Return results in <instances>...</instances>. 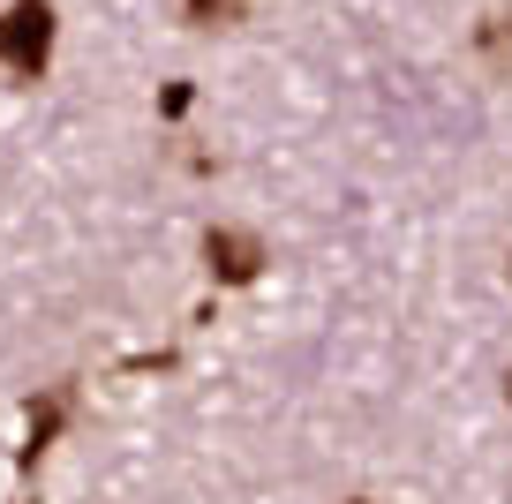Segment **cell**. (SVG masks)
I'll return each mask as SVG.
<instances>
[{
  "label": "cell",
  "instance_id": "30bf717a",
  "mask_svg": "<svg viewBox=\"0 0 512 504\" xmlns=\"http://www.w3.org/2000/svg\"><path fill=\"white\" fill-rule=\"evenodd\" d=\"M16 504H38V497H16Z\"/></svg>",
  "mask_w": 512,
  "mask_h": 504
},
{
  "label": "cell",
  "instance_id": "8992f818",
  "mask_svg": "<svg viewBox=\"0 0 512 504\" xmlns=\"http://www.w3.org/2000/svg\"><path fill=\"white\" fill-rule=\"evenodd\" d=\"M189 106H196V83H166L159 91V121H181Z\"/></svg>",
  "mask_w": 512,
  "mask_h": 504
},
{
  "label": "cell",
  "instance_id": "8fae6325",
  "mask_svg": "<svg viewBox=\"0 0 512 504\" xmlns=\"http://www.w3.org/2000/svg\"><path fill=\"white\" fill-rule=\"evenodd\" d=\"M505 399H512V377H505Z\"/></svg>",
  "mask_w": 512,
  "mask_h": 504
},
{
  "label": "cell",
  "instance_id": "277c9868",
  "mask_svg": "<svg viewBox=\"0 0 512 504\" xmlns=\"http://www.w3.org/2000/svg\"><path fill=\"white\" fill-rule=\"evenodd\" d=\"M249 16V0H181V23L189 31H234Z\"/></svg>",
  "mask_w": 512,
  "mask_h": 504
},
{
  "label": "cell",
  "instance_id": "52a82bcc",
  "mask_svg": "<svg viewBox=\"0 0 512 504\" xmlns=\"http://www.w3.org/2000/svg\"><path fill=\"white\" fill-rule=\"evenodd\" d=\"M121 369H174V347H159V354H128Z\"/></svg>",
  "mask_w": 512,
  "mask_h": 504
},
{
  "label": "cell",
  "instance_id": "6da1fadb",
  "mask_svg": "<svg viewBox=\"0 0 512 504\" xmlns=\"http://www.w3.org/2000/svg\"><path fill=\"white\" fill-rule=\"evenodd\" d=\"M264 264H272L264 234H249V226H204V271H211V286H256V279H264Z\"/></svg>",
  "mask_w": 512,
  "mask_h": 504
},
{
  "label": "cell",
  "instance_id": "ba28073f",
  "mask_svg": "<svg viewBox=\"0 0 512 504\" xmlns=\"http://www.w3.org/2000/svg\"><path fill=\"white\" fill-rule=\"evenodd\" d=\"M0 53H8V16H0Z\"/></svg>",
  "mask_w": 512,
  "mask_h": 504
},
{
  "label": "cell",
  "instance_id": "9c48e42d",
  "mask_svg": "<svg viewBox=\"0 0 512 504\" xmlns=\"http://www.w3.org/2000/svg\"><path fill=\"white\" fill-rule=\"evenodd\" d=\"M347 504H377V497H347Z\"/></svg>",
  "mask_w": 512,
  "mask_h": 504
},
{
  "label": "cell",
  "instance_id": "3957f363",
  "mask_svg": "<svg viewBox=\"0 0 512 504\" xmlns=\"http://www.w3.org/2000/svg\"><path fill=\"white\" fill-rule=\"evenodd\" d=\"M61 429H68V392H31V399H23V444H16V467H23V474H38V459L61 444Z\"/></svg>",
  "mask_w": 512,
  "mask_h": 504
},
{
  "label": "cell",
  "instance_id": "5b68a950",
  "mask_svg": "<svg viewBox=\"0 0 512 504\" xmlns=\"http://www.w3.org/2000/svg\"><path fill=\"white\" fill-rule=\"evenodd\" d=\"M505 46H512V16H490V23H482V53H490V68H505Z\"/></svg>",
  "mask_w": 512,
  "mask_h": 504
},
{
  "label": "cell",
  "instance_id": "7a4b0ae2",
  "mask_svg": "<svg viewBox=\"0 0 512 504\" xmlns=\"http://www.w3.org/2000/svg\"><path fill=\"white\" fill-rule=\"evenodd\" d=\"M0 61L16 68L23 83L46 76V61H53V8L46 0H23L16 16H8V53H0Z\"/></svg>",
  "mask_w": 512,
  "mask_h": 504
}]
</instances>
